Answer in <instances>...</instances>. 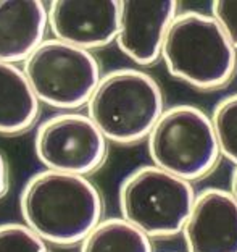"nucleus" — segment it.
<instances>
[{
  "mask_svg": "<svg viewBox=\"0 0 237 252\" xmlns=\"http://www.w3.org/2000/svg\"><path fill=\"white\" fill-rule=\"evenodd\" d=\"M176 0H121L117 45L136 65L150 66L161 59L166 36L176 20Z\"/></svg>",
  "mask_w": 237,
  "mask_h": 252,
  "instance_id": "1a4fd4ad",
  "label": "nucleus"
},
{
  "mask_svg": "<svg viewBox=\"0 0 237 252\" xmlns=\"http://www.w3.org/2000/svg\"><path fill=\"white\" fill-rule=\"evenodd\" d=\"M0 252H49L42 241L25 223L0 225Z\"/></svg>",
  "mask_w": 237,
  "mask_h": 252,
  "instance_id": "2eb2a0df",
  "label": "nucleus"
},
{
  "mask_svg": "<svg viewBox=\"0 0 237 252\" xmlns=\"http://www.w3.org/2000/svg\"><path fill=\"white\" fill-rule=\"evenodd\" d=\"M182 238L187 252H237V200L231 191L197 192Z\"/></svg>",
  "mask_w": 237,
  "mask_h": 252,
  "instance_id": "9d476101",
  "label": "nucleus"
},
{
  "mask_svg": "<svg viewBox=\"0 0 237 252\" xmlns=\"http://www.w3.org/2000/svg\"><path fill=\"white\" fill-rule=\"evenodd\" d=\"M79 252H153L150 238L123 217L102 219L81 243Z\"/></svg>",
  "mask_w": 237,
  "mask_h": 252,
  "instance_id": "ddd939ff",
  "label": "nucleus"
},
{
  "mask_svg": "<svg viewBox=\"0 0 237 252\" xmlns=\"http://www.w3.org/2000/svg\"><path fill=\"white\" fill-rule=\"evenodd\" d=\"M23 223L45 243L81 244L102 221L103 202L88 176L42 170L21 189Z\"/></svg>",
  "mask_w": 237,
  "mask_h": 252,
  "instance_id": "f257e3e1",
  "label": "nucleus"
},
{
  "mask_svg": "<svg viewBox=\"0 0 237 252\" xmlns=\"http://www.w3.org/2000/svg\"><path fill=\"white\" fill-rule=\"evenodd\" d=\"M121 0H54L49 3V30L54 39L84 50L117 41Z\"/></svg>",
  "mask_w": 237,
  "mask_h": 252,
  "instance_id": "6e6552de",
  "label": "nucleus"
},
{
  "mask_svg": "<svg viewBox=\"0 0 237 252\" xmlns=\"http://www.w3.org/2000/svg\"><path fill=\"white\" fill-rule=\"evenodd\" d=\"M147 149L153 165L189 183L210 175L221 157L211 117L189 104L163 112L147 137Z\"/></svg>",
  "mask_w": 237,
  "mask_h": 252,
  "instance_id": "39448f33",
  "label": "nucleus"
},
{
  "mask_svg": "<svg viewBox=\"0 0 237 252\" xmlns=\"http://www.w3.org/2000/svg\"><path fill=\"white\" fill-rule=\"evenodd\" d=\"M231 194H233L234 199L237 200V167L233 170V173H231Z\"/></svg>",
  "mask_w": 237,
  "mask_h": 252,
  "instance_id": "a211bd4d",
  "label": "nucleus"
},
{
  "mask_svg": "<svg viewBox=\"0 0 237 252\" xmlns=\"http://www.w3.org/2000/svg\"><path fill=\"white\" fill-rule=\"evenodd\" d=\"M165 112L160 84L137 68H118L100 78L88 102V115L108 142L147 139Z\"/></svg>",
  "mask_w": 237,
  "mask_h": 252,
  "instance_id": "f03ea898",
  "label": "nucleus"
},
{
  "mask_svg": "<svg viewBox=\"0 0 237 252\" xmlns=\"http://www.w3.org/2000/svg\"><path fill=\"white\" fill-rule=\"evenodd\" d=\"M211 16L218 21L226 37L237 50V0H216V2H213Z\"/></svg>",
  "mask_w": 237,
  "mask_h": 252,
  "instance_id": "dca6fc26",
  "label": "nucleus"
},
{
  "mask_svg": "<svg viewBox=\"0 0 237 252\" xmlns=\"http://www.w3.org/2000/svg\"><path fill=\"white\" fill-rule=\"evenodd\" d=\"M197 192L192 183L157 165H142L119 186L121 217L148 238H170L182 233Z\"/></svg>",
  "mask_w": 237,
  "mask_h": 252,
  "instance_id": "20e7f679",
  "label": "nucleus"
},
{
  "mask_svg": "<svg viewBox=\"0 0 237 252\" xmlns=\"http://www.w3.org/2000/svg\"><path fill=\"white\" fill-rule=\"evenodd\" d=\"M28 81L40 104L65 112L88 105L102 74L99 60L59 39H45L23 63Z\"/></svg>",
  "mask_w": 237,
  "mask_h": 252,
  "instance_id": "423d86ee",
  "label": "nucleus"
},
{
  "mask_svg": "<svg viewBox=\"0 0 237 252\" xmlns=\"http://www.w3.org/2000/svg\"><path fill=\"white\" fill-rule=\"evenodd\" d=\"M39 107L23 66L0 60V134L28 131L36 123Z\"/></svg>",
  "mask_w": 237,
  "mask_h": 252,
  "instance_id": "f8f14e48",
  "label": "nucleus"
},
{
  "mask_svg": "<svg viewBox=\"0 0 237 252\" xmlns=\"http://www.w3.org/2000/svg\"><path fill=\"white\" fill-rule=\"evenodd\" d=\"M8 188V165L5 157L0 154V197L3 196Z\"/></svg>",
  "mask_w": 237,
  "mask_h": 252,
  "instance_id": "f3484780",
  "label": "nucleus"
},
{
  "mask_svg": "<svg viewBox=\"0 0 237 252\" xmlns=\"http://www.w3.org/2000/svg\"><path fill=\"white\" fill-rule=\"evenodd\" d=\"M49 30V5L40 0H0V60L25 63Z\"/></svg>",
  "mask_w": 237,
  "mask_h": 252,
  "instance_id": "9b49d317",
  "label": "nucleus"
},
{
  "mask_svg": "<svg viewBox=\"0 0 237 252\" xmlns=\"http://www.w3.org/2000/svg\"><path fill=\"white\" fill-rule=\"evenodd\" d=\"M161 60L171 76L195 89L211 91L234 76L237 50L211 15L189 10L173 21Z\"/></svg>",
  "mask_w": 237,
  "mask_h": 252,
  "instance_id": "7ed1b4c3",
  "label": "nucleus"
},
{
  "mask_svg": "<svg viewBox=\"0 0 237 252\" xmlns=\"http://www.w3.org/2000/svg\"><path fill=\"white\" fill-rule=\"evenodd\" d=\"M34 151L47 170L88 176L105 162L108 141L88 113L61 112L37 126Z\"/></svg>",
  "mask_w": 237,
  "mask_h": 252,
  "instance_id": "0eeeda50",
  "label": "nucleus"
},
{
  "mask_svg": "<svg viewBox=\"0 0 237 252\" xmlns=\"http://www.w3.org/2000/svg\"><path fill=\"white\" fill-rule=\"evenodd\" d=\"M211 122L221 156L237 167V94L226 95L218 102Z\"/></svg>",
  "mask_w": 237,
  "mask_h": 252,
  "instance_id": "4468645a",
  "label": "nucleus"
}]
</instances>
